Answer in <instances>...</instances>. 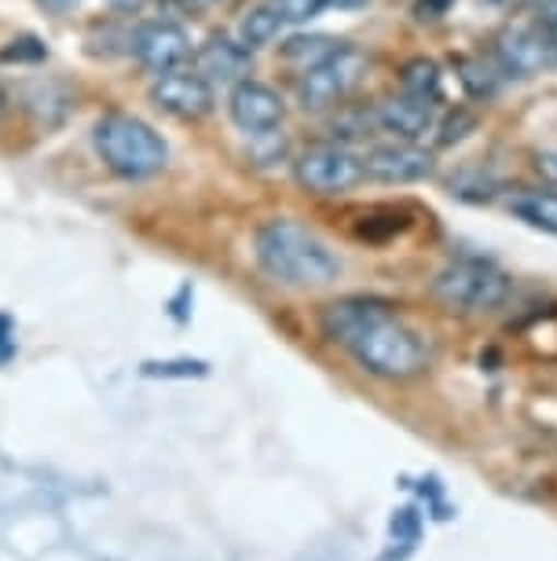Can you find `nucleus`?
Instances as JSON below:
<instances>
[{
	"label": "nucleus",
	"instance_id": "aec40b11",
	"mask_svg": "<svg viewBox=\"0 0 557 561\" xmlns=\"http://www.w3.org/2000/svg\"><path fill=\"white\" fill-rule=\"evenodd\" d=\"M140 370L147 378H206L209 364H202V359H165V364L151 359V364H143Z\"/></svg>",
	"mask_w": 557,
	"mask_h": 561
},
{
	"label": "nucleus",
	"instance_id": "9d476101",
	"mask_svg": "<svg viewBox=\"0 0 557 561\" xmlns=\"http://www.w3.org/2000/svg\"><path fill=\"white\" fill-rule=\"evenodd\" d=\"M496 62L510 78H532L557 62V51L535 23H510L496 37Z\"/></svg>",
	"mask_w": 557,
	"mask_h": 561
},
{
	"label": "nucleus",
	"instance_id": "4be33fe9",
	"mask_svg": "<svg viewBox=\"0 0 557 561\" xmlns=\"http://www.w3.org/2000/svg\"><path fill=\"white\" fill-rule=\"evenodd\" d=\"M271 4L282 15V23H309V19L334 8V0H271Z\"/></svg>",
	"mask_w": 557,
	"mask_h": 561
},
{
	"label": "nucleus",
	"instance_id": "f03ea898",
	"mask_svg": "<svg viewBox=\"0 0 557 561\" xmlns=\"http://www.w3.org/2000/svg\"><path fill=\"white\" fill-rule=\"evenodd\" d=\"M257 264L265 268L271 279L293 290H320L330 287L341 275V261L327 242L315 231L290 217H276L268 225H260L254 239Z\"/></svg>",
	"mask_w": 557,
	"mask_h": 561
},
{
	"label": "nucleus",
	"instance_id": "c756f323",
	"mask_svg": "<svg viewBox=\"0 0 557 561\" xmlns=\"http://www.w3.org/2000/svg\"><path fill=\"white\" fill-rule=\"evenodd\" d=\"M8 114V92H4V84H0V118Z\"/></svg>",
	"mask_w": 557,
	"mask_h": 561
},
{
	"label": "nucleus",
	"instance_id": "2eb2a0df",
	"mask_svg": "<svg viewBox=\"0 0 557 561\" xmlns=\"http://www.w3.org/2000/svg\"><path fill=\"white\" fill-rule=\"evenodd\" d=\"M440 84H444V73H440V67H437L433 59L418 56L411 62H404V70H401V92H407V96L437 103L440 100Z\"/></svg>",
	"mask_w": 557,
	"mask_h": 561
},
{
	"label": "nucleus",
	"instance_id": "f8f14e48",
	"mask_svg": "<svg viewBox=\"0 0 557 561\" xmlns=\"http://www.w3.org/2000/svg\"><path fill=\"white\" fill-rule=\"evenodd\" d=\"M195 70L202 73L209 84H239L250 78V70H254V51H250L239 37L213 34L198 45Z\"/></svg>",
	"mask_w": 557,
	"mask_h": 561
},
{
	"label": "nucleus",
	"instance_id": "c85d7f7f",
	"mask_svg": "<svg viewBox=\"0 0 557 561\" xmlns=\"http://www.w3.org/2000/svg\"><path fill=\"white\" fill-rule=\"evenodd\" d=\"M40 4L51 8V12H70V8L78 4V0H40Z\"/></svg>",
	"mask_w": 557,
	"mask_h": 561
},
{
	"label": "nucleus",
	"instance_id": "cd10ccee",
	"mask_svg": "<svg viewBox=\"0 0 557 561\" xmlns=\"http://www.w3.org/2000/svg\"><path fill=\"white\" fill-rule=\"evenodd\" d=\"M539 169H543V173L550 176V180H557V154H543V158H539Z\"/></svg>",
	"mask_w": 557,
	"mask_h": 561
},
{
	"label": "nucleus",
	"instance_id": "6e6552de",
	"mask_svg": "<svg viewBox=\"0 0 557 561\" xmlns=\"http://www.w3.org/2000/svg\"><path fill=\"white\" fill-rule=\"evenodd\" d=\"M437 173L433 151H426L422 144L411 140H393L378 144L363 154V176L374 184H418Z\"/></svg>",
	"mask_w": 557,
	"mask_h": 561
},
{
	"label": "nucleus",
	"instance_id": "9b49d317",
	"mask_svg": "<svg viewBox=\"0 0 557 561\" xmlns=\"http://www.w3.org/2000/svg\"><path fill=\"white\" fill-rule=\"evenodd\" d=\"M228 114L246 136H260V133L279 129L282 118H287V103H282V96L271 84L246 78V81L231 84Z\"/></svg>",
	"mask_w": 557,
	"mask_h": 561
},
{
	"label": "nucleus",
	"instance_id": "ddd939ff",
	"mask_svg": "<svg viewBox=\"0 0 557 561\" xmlns=\"http://www.w3.org/2000/svg\"><path fill=\"white\" fill-rule=\"evenodd\" d=\"M374 129L388 133L393 140H411L418 144L429 129H437V103L415 100L401 92L393 100H382L374 107Z\"/></svg>",
	"mask_w": 557,
	"mask_h": 561
},
{
	"label": "nucleus",
	"instance_id": "dca6fc26",
	"mask_svg": "<svg viewBox=\"0 0 557 561\" xmlns=\"http://www.w3.org/2000/svg\"><path fill=\"white\" fill-rule=\"evenodd\" d=\"M287 26L282 23V15L276 12V4H260V8H250L243 15V23H239V41L254 51V48H265L271 41L279 37V30Z\"/></svg>",
	"mask_w": 557,
	"mask_h": 561
},
{
	"label": "nucleus",
	"instance_id": "f3484780",
	"mask_svg": "<svg viewBox=\"0 0 557 561\" xmlns=\"http://www.w3.org/2000/svg\"><path fill=\"white\" fill-rule=\"evenodd\" d=\"M345 45V41H334V37H323V34H312V37H290L287 45H282V59L290 62V67H298L301 73L312 70L315 62H323L327 56H334Z\"/></svg>",
	"mask_w": 557,
	"mask_h": 561
},
{
	"label": "nucleus",
	"instance_id": "b1692460",
	"mask_svg": "<svg viewBox=\"0 0 557 561\" xmlns=\"http://www.w3.org/2000/svg\"><path fill=\"white\" fill-rule=\"evenodd\" d=\"M535 26L543 30V37L550 41L557 51V0H539V8H535Z\"/></svg>",
	"mask_w": 557,
	"mask_h": 561
},
{
	"label": "nucleus",
	"instance_id": "7ed1b4c3",
	"mask_svg": "<svg viewBox=\"0 0 557 561\" xmlns=\"http://www.w3.org/2000/svg\"><path fill=\"white\" fill-rule=\"evenodd\" d=\"M92 144L103 165L121 180H151L170 165V144L162 140V133L125 111L103 114L92 129Z\"/></svg>",
	"mask_w": 557,
	"mask_h": 561
},
{
	"label": "nucleus",
	"instance_id": "a211bd4d",
	"mask_svg": "<svg viewBox=\"0 0 557 561\" xmlns=\"http://www.w3.org/2000/svg\"><path fill=\"white\" fill-rule=\"evenodd\" d=\"M388 539H393V547H401L393 561H404L418 547V539H422V517H418L415 506H404V511L393 514V522H388Z\"/></svg>",
	"mask_w": 557,
	"mask_h": 561
},
{
	"label": "nucleus",
	"instance_id": "0eeeda50",
	"mask_svg": "<svg viewBox=\"0 0 557 561\" xmlns=\"http://www.w3.org/2000/svg\"><path fill=\"white\" fill-rule=\"evenodd\" d=\"M129 51L143 70L170 73V70H181L184 62L192 59V37H187V30L181 23H173V19H151V23H140L132 30Z\"/></svg>",
	"mask_w": 557,
	"mask_h": 561
},
{
	"label": "nucleus",
	"instance_id": "6ab92c4d",
	"mask_svg": "<svg viewBox=\"0 0 557 561\" xmlns=\"http://www.w3.org/2000/svg\"><path fill=\"white\" fill-rule=\"evenodd\" d=\"M462 67V84L473 92V96H491L496 92V73L499 62H485V59H459Z\"/></svg>",
	"mask_w": 557,
	"mask_h": 561
},
{
	"label": "nucleus",
	"instance_id": "f257e3e1",
	"mask_svg": "<svg viewBox=\"0 0 557 561\" xmlns=\"http://www.w3.org/2000/svg\"><path fill=\"white\" fill-rule=\"evenodd\" d=\"M323 334L341 345L367 375L404 382L422 375L429 364L426 337L407 327L385 301L374 298H341L323 309Z\"/></svg>",
	"mask_w": 557,
	"mask_h": 561
},
{
	"label": "nucleus",
	"instance_id": "1a4fd4ad",
	"mask_svg": "<svg viewBox=\"0 0 557 561\" xmlns=\"http://www.w3.org/2000/svg\"><path fill=\"white\" fill-rule=\"evenodd\" d=\"M151 100L165 114H173V118H184V122L206 118V114L213 111V103H217L213 84H209L195 67H181V70H170V73H154Z\"/></svg>",
	"mask_w": 557,
	"mask_h": 561
},
{
	"label": "nucleus",
	"instance_id": "20e7f679",
	"mask_svg": "<svg viewBox=\"0 0 557 561\" xmlns=\"http://www.w3.org/2000/svg\"><path fill=\"white\" fill-rule=\"evenodd\" d=\"M437 301L459 316L496 312L510 294V275L485 257H459L444 264L433 279Z\"/></svg>",
	"mask_w": 557,
	"mask_h": 561
},
{
	"label": "nucleus",
	"instance_id": "4468645a",
	"mask_svg": "<svg viewBox=\"0 0 557 561\" xmlns=\"http://www.w3.org/2000/svg\"><path fill=\"white\" fill-rule=\"evenodd\" d=\"M510 214L535 231L557 239V192H521L510 198Z\"/></svg>",
	"mask_w": 557,
	"mask_h": 561
},
{
	"label": "nucleus",
	"instance_id": "bb28decb",
	"mask_svg": "<svg viewBox=\"0 0 557 561\" xmlns=\"http://www.w3.org/2000/svg\"><path fill=\"white\" fill-rule=\"evenodd\" d=\"M107 4L114 8V12H121V15H136L147 4V0H107Z\"/></svg>",
	"mask_w": 557,
	"mask_h": 561
},
{
	"label": "nucleus",
	"instance_id": "a878e982",
	"mask_svg": "<svg viewBox=\"0 0 557 561\" xmlns=\"http://www.w3.org/2000/svg\"><path fill=\"white\" fill-rule=\"evenodd\" d=\"M15 353H19V345H15V323H12V316L0 312V367H4Z\"/></svg>",
	"mask_w": 557,
	"mask_h": 561
},
{
	"label": "nucleus",
	"instance_id": "423d86ee",
	"mask_svg": "<svg viewBox=\"0 0 557 561\" xmlns=\"http://www.w3.org/2000/svg\"><path fill=\"white\" fill-rule=\"evenodd\" d=\"M293 176L312 195H345L363 184V158L341 144H315L293 158Z\"/></svg>",
	"mask_w": 557,
	"mask_h": 561
},
{
	"label": "nucleus",
	"instance_id": "393cba45",
	"mask_svg": "<svg viewBox=\"0 0 557 561\" xmlns=\"http://www.w3.org/2000/svg\"><path fill=\"white\" fill-rule=\"evenodd\" d=\"M451 4L455 0H415V19L418 23H437V19H444L451 12Z\"/></svg>",
	"mask_w": 557,
	"mask_h": 561
},
{
	"label": "nucleus",
	"instance_id": "412c9836",
	"mask_svg": "<svg viewBox=\"0 0 557 561\" xmlns=\"http://www.w3.org/2000/svg\"><path fill=\"white\" fill-rule=\"evenodd\" d=\"M477 129V114L466 111V107H459L455 114H448L444 122H437V144L440 147H448V144H459V140H466V136Z\"/></svg>",
	"mask_w": 557,
	"mask_h": 561
},
{
	"label": "nucleus",
	"instance_id": "39448f33",
	"mask_svg": "<svg viewBox=\"0 0 557 561\" xmlns=\"http://www.w3.org/2000/svg\"><path fill=\"white\" fill-rule=\"evenodd\" d=\"M367 51L352 48V45H341L334 56H327L323 62H315L312 70L301 73L298 81V100L304 111H330V107H341L345 100L352 96L356 89L363 84L367 78Z\"/></svg>",
	"mask_w": 557,
	"mask_h": 561
},
{
	"label": "nucleus",
	"instance_id": "5701e85b",
	"mask_svg": "<svg viewBox=\"0 0 557 561\" xmlns=\"http://www.w3.org/2000/svg\"><path fill=\"white\" fill-rule=\"evenodd\" d=\"M45 56H48V48L40 45L37 37H19L4 51H0V59H4V62H40Z\"/></svg>",
	"mask_w": 557,
	"mask_h": 561
}]
</instances>
